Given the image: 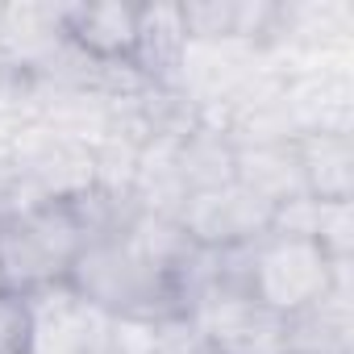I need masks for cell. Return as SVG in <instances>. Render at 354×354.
<instances>
[{"label": "cell", "mask_w": 354, "mask_h": 354, "mask_svg": "<svg viewBox=\"0 0 354 354\" xmlns=\"http://www.w3.org/2000/svg\"><path fill=\"white\" fill-rule=\"evenodd\" d=\"M271 217H275V209L234 180V184H221V188L188 196L175 221H180V230L196 246L230 250V246H246V242L263 238L271 230Z\"/></svg>", "instance_id": "2"}, {"label": "cell", "mask_w": 354, "mask_h": 354, "mask_svg": "<svg viewBox=\"0 0 354 354\" xmlns=\"http://www.w3.org/2000/svg\"><path fill=\"white\" fill-rule=\"evenodd\" d=\"M84 246L88 238L71 201H38L0 217V292L30 300L67 283Z\"/></svg>", "instance_id": "1"}, {"label": "cell", "mask_w": 354, "mask_h": 354, "mask_svg": "<svg viewBox=\"0 0 354 354\" xmlns=\"http://www.w3.org/2000/svg\"><path fill=\"white\" fill-rule=\"evenodd\" d=\"M283 354H350V279L283 317Z\"/></svg>", "instance_id": "8"}, {"label": "cell", "mask_w": 354, "mask_h": 354, "mask_svg": "<svg viewBox=\"0 0 354 354\" xmlns=\"http://www.w3.org/2000/svg\"><path fill=\"white\" fill-rule=\"evenodd\" d=\"M234 180H238L242 188H250L259 201H267L271 209L308 196V192H304V171H300L296 142H275V146H246V150H238Z\"/></svg>", "instance_id": "10"}, {"label": "cell", "mask_w": 354, "mask_h": 354, "mask_svg": "<svg viewBox=\"0 0 354 354\" xmlns=\"http://www.w3.org/2000/svg\"><path fill=\"white\" fill-rule=\"evenodd\" d=\"M175 162H180V180H184L188 196H196V192L234 184L238 150H234V142H230L221 129L196 121V129L180 142V150H175Z\"/></svg>", "instance_id": "11"}, {"label": "cell", "mask_w": 354, "mask_h": 354, "mask_svg": "<svg viewBox=\"0 0 354 354\" xmlns=\"http://www.w3.org/2000/svg\"><path fill=\"white\" fill-rule=\"evenodd\" d=\"M154 354H213L196 317H171L154 325Z\"/></svg>", "instance_id": "13"}, {"label": "cell", "mask_w": 354, "mask_h": 354, "mask_svg": "<svg viewBox=\"0 0 354 354\" xmlns=\"http://www.w3.org/2000/svg\"><path fill=\"white\" fill-rule=\"evenodd\" d=\"M63 34L96 63H129L138 42V5H67Z\"/></svg>", "instance_id": "6"}, {"label": "cell", "mask_w": 354, "mask_h": 354, "mask_svg": "<svg viewBox=\"0 0 354 354\" xmlns=\"http://www.w3.org/2000/svg\"><path fill=\"white\" fill-rule=\"evenodd\" d=\"M5 71H9V63H5V59H0V75H5Z\"/></svg>", "instance_id": "14"}, {"label": "cell", "mask_w": 354, "mask_h": 354, "mask_svg": "<svg viewBox=\"0 0 354 354\" xmlns=\"http://www.w3.org/2000/svg\"><path fill=\"white\" fill-rule=\"evenodd\" d=\"M196 325L213 354H283V317L250 296H213Z\"/></svg>", "instance_id": "4"}, {"label": "cell", "mask_w": 354, "mask_h": 354, "mask_svg": "<svg viewBox=\"0 0 354 354\" xmlns=\"http://www.w3.org/2000/svg\"><path fill=\"white\" fill-rule=\"evenodd\" d=\"M0 354H34L30 300L13 292H0Z\"/></svg>", "instance_id": "12"}, {"label": "cell", "mask_w": 354, "mask_h": 354, "mask_svg": "<svg viewBox=\"0 0 354 354\" xmlns=\"http://www.w3.org/2000/svg\"><path fill=\"white\" fill-rule=\"evenodd\" d=\"M67 5H5L0 13V59L17 71H38L63 42Z\"/></svg>", "instance_id": "7"}, {"label": "cell", "mask_w": 354, "mask_h": 354, "mask_svg": "<svg viewBox=\"0 0 354 354\" xmlns=\"http://www.w3.org/2000/svg\"><path fill=\"white\" fill-rule=\"evenodd\" d=\"M304 192L321 205H350L354 192V138L350 133H300L296 138Z\"/></svg>", "instance_id": "9"}, {"label": "cell", "mask_w": 354, "mask_h": 354, "mask_svg": "<svg viewBox=\"0 0 354 354\" xmlns=\"http://www.w3.org/2000/svg\"><path fill=\"white\" fill-rule=\"evenodd\" d=\"M188 30L180 5H138V42L129 67L154 88H180Z\"/></svg>", "instance_id": "5"}, {"label": "cell", "mask_w": 354, "mask_h": 354, "mask_svg": "<svg viewBox=\"0 0 354 354\" xmlns=\"http://www.w3.org/2000/svg\"><path fill=\"white\" fill-rule=\"evenodd\" d=\"M30 317H34V354H100L113 321L84 296H75L67 283L30 296Z\"/></svg>", "instance_id": "3"}]
</instances>
